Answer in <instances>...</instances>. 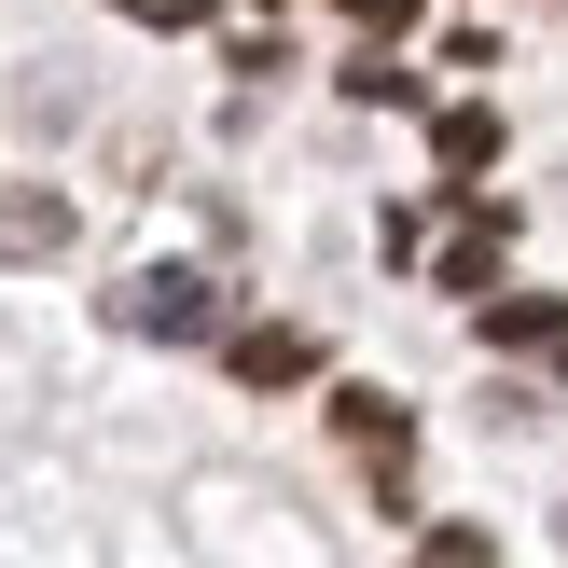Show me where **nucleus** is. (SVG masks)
<instances>
[{"label":"nucleus","instance_id":"6","mask_svg":"<svg viewBox=\"0 0 568 568\" xmlns=\"http://www.w3.org/2000/svg\"><path fill=\"white\" fill-rule=\"evenodd\" d=\"M42 250H70V209L55 194H0V264H42Z\"/></svg>","mask_w":568,"mask_h":568},{"label":"nucleus","instance_id":"4","mask_svg":"<svg viewBox=\"0 0 568 568\" xmlns=\"http://www.w3.org/2000/svg\"><path fill=\"white\" fill-rule=\"evenodd\" d=\"M333 430H347L361 458H388V471H403V444H416V416L388 403V388H333Z\"/></svg>","mask_w":568,"mask_h":568},{"label":"nucleus","instance_id":"7","mask_svg":"<svg viewBox=\"0 0 568 568\" xmlns=\"http://www.w3.org/2000/svg\"><path fill=\"white\" fill-rule=\"evenodd\" d=\"M333 83H347V98H388V111L416 98V70H403V42H388V28H375V42H361V55H347Z\"/></svg>","mask_w":568,"mask_h":568},{"label":"nucleus","instance_id":"11","mask_svg":"<svg viewBox=\"0 0 568 568\" xmlns=\"http://www.w3.org/2000/svg\"><path fill=\"white\" fill-rule=\"evenodd\" d=\"M264 14H277V0H264Z\"/></svg>","mask_w":568,"mask_h":568},{"label":"nucleus","instance_id":"8","mask_svg":"<svg viewBox=\"0 0 568 568\" xmlns=\"http://www.w3.org/2000/svg\"><path fill=\"white\" fill-rule=\"evenodd\" d=\"M444 292H471V305H486V292H499V222H486V209H471V236H458V250H444Z\"/></svg>","mask_w":568,"mask_h":568},{"label":"nucleus","instance_id":"10","mask_svg":"<svg viewBox=\"0 0 568 568\" xmlns=\"http://www.w3.org/2000/svg\"><path fill=\"white\" fill-rule=\"evenodd\" d=\"M347 14H361V28H388V42H403V28H416V0H347Z\"/></svg>","mask_w":568,"mask_h":568},{"label":"nucleus","instance_id":"5","mask_svg":"<svg viewBox=\"0 0 568 568\" xmlns=\"http://www.w3.org/2000/svg\"><path fill=\"white\" fill-rule=\"evenodd\" d=\"M486 347H568V292H486Z\"/></svg>","mask_w":568,"mask_h":568},{"label":"nucleus","instance_id":"9","mask_svg":"<svg viewBox=\"0 0 568 568\" xmlns=\"http://www.w3.org/2000/svg\"><path fill=\"white\" fill-rule=\"evenodd\" d=\"M139 28H209V0H125Z\"/></svg>","mask_w":568,"mask_h":568},{"label":"nucleus","instance_id":"1","mask_svg":"<svg viewBox=\"0 0 568 568\" xmlns=\"http://www.w3.org/2000/svg\"><path fill=\"white\" fill-rule=\"evenodd\" d=\"M125 333H166V347H222L236 320H222V292H209L194 264H153V277H125Z\"/></svg>","mask_w":568,"mask_h":568},{"label":"nucleus","instance_id":"3","mask_svg":"<svg viewBox=\"0 0 568 568\" xmlns=\"http://www.w3.org/2000/svg\"><path fill=\"white\" fill-rule=\"evenodd\" d=\"M430 166H444V181H486V166H499V111L486 98H444L430 111Z\"/></svg>","mask_w":568,"mask_h":568},{"label":"nucleus","instance_id":"2","mask_svg":"<svg viewBox=\"0 0 568 568\" xmlns=\"http://www.w3.org/2000/svg\"><path fill=\"white\" fill-rule=\"evenodd\" d=\"M222 361H236V388H305V375H320V333L250 320V333H222Z\"/></svg>","mask_w":568,"mask_h":568}]
</instances>
